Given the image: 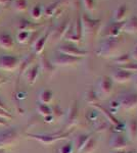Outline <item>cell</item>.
Masks as SVG:
<instances>
[{
	"label": "cell",
	"mask_w": 137,
	"mask_h": 153,
	"mask_svg": "<svg viewBox=\"0 0 137 153\" xmlns=\"http://www.w3.org/2000/svg\"><path fill=\"white\" fill-rule=\"evenodd\" d=\"M123 40L118 38H106L97 46L95 54L99 57L103 58H114L121 53Z\"/></svg>",
	"instance_id": "6da1fadb"
},
{
	"label": "cell",
	"mask_w": 137,
	"mask_h": 153,
	"mask_svg": "<svg viewBox=\"0 0 137 153\" xmlns=\"http://www.w3.org/2000/svg\"><path fill=\"white\" fill-rule=\"evenodd\" d=\"M80 18H81L83 36L95 38L98 35L99 30H100L101 21L97 19H92L88 13H83Z\"/></svg>",
	"instance_id": "7a4b0ae2"
},
{
	"label": "cell",
	"mask_w": 137,
	"mask_h": 153,
	"mask_svg": "<svg viewBox=\"0 0 137 153\" xmlns=\"http://www.w3.org/2000/svg\"><path fill=\"white\" fill-rule=\"evenodd\" d=\"M71 132L68 133H55V134H27V137L30 139H34L39 143H41L42 145H51L53 143L57 141H61V140L67 139L68 136L70 135Z\"/></svg>",
	"instance_id": "3957f363"
},
{
	"label": "cell",
	"mask_w": 137,
	"mask_h": 153,
	"mask_svg": "<svg viewBox=\"0 0 137 153\" xmlns=\"http://www.w3.org/2000/svg\"><path fill=\"white\" fill-rule=\"evenodd\" d=\"M64 38L73 44L80 43L82 38H83V31H82V24H81L80 16H78L74 23L70 24V27Z\"/></svg>",
	"instance_id": "277c9868"
},
{
	"label": "cell",
	"mask_w": 137,
	"mask_h": 153,
	"mask_svg": "<svg viewBox=\"0 0 137 153\" xmlns=\"http://www.w3.org/2000/svg\"><path fill=\"white\" fill-rule=\"evenodd\" d=\"M19 140V133L14 128L0 131V148L11 146Z\"/></svg>",
	"instance_id": "5b68a950"
},
{
	"label": "cell",
	"mask_w": 137,
	"mask_h": 153,
	"mask_svg": "<svg viewBox=\"0 0 137 153\" xmlns=\"http://www.w3.org/2000/svg\"><path fill=\"white\" fill-rule=\"evenodd\" d=\"M50 61L55 68L56 66H72L80 63L82 61V58L73 57V56H69L66 55V54L57 52L56 54H54V56L51 58Z\"/></svg>",
	"instance_id": "8992f818"
},
{
	"label": "cell",
	"mask_w": 137,
	"mask_h": 153,
	"mask_svg": "<svg viewBox=\"0 0 137 153\" xmlns=\"http://www.w3.org/2000/svg\"><path fill=\"white\" fill-rule=\"evenodd\" d=\"M119 103L121 105V108H124L126 110H131L137 107V93L134 92H127L120 95L119 97Z\"/></svg>",
	"instance_id": "52a82bcc"
},
{
	"label": "cell",
	"mask_w": 137,
	"mask_h": 153,
	"mask_svg": "<svg viewBox=\"0 0 137 153\" xmlns=\"http://www.w3.org/2000/svg\"><path fill=\"white\" fill-rule=\"evenodd\" d=\"M57 52L66 54L69 56H73V57H78V58H83L88 54V52L83 49L77 47L74 44H64V45L59 46L57 49Z\"/></svg>",
	"instance_id": "ba28073f"
},
{
	"label": "cell",
	"mask_w": 137,
	"mask_h": 153,
	"mask_svg": "<svg viewBox=\"0 0 137 153\" xmlns=\"http://www.w3.org/2000/svg\"><path fill=\"white\" fill-rule=\"evenodd\" d=\"M19 58L12 55H0V70L6 71H13L19 68Z\"/></svg>",
	"instance_id": "9c48e42d"
},
{
	"label": "cell",
	"mask_w": 137,
	"mask_h": 153,
	"mask_svg": "<svg viewBox=\"0 0 137 153\" xmlns=\"http://www.w3.org/2000/svg\"><path fill=\"white\" fill-rule=\"evenodd\" d=\"M113 80L109 76H103L99 80L98 87H97V94L103 95L104 97L111 95L113 92Z\"/></svg>",
	"instance_id": "30bf717a"
},
{
	"label": "cell",
	"mask_w": 137,
	"mask_h": 153,
	"mask_svg": "<svg viewBox=\"0 0 137 153\" xmlns=\"http://www.w3.org/2000/svg\"><path fill=\"white\" fill-rule=\"evenodd\" d=\"M128 138H126L122 133H118L109 141V147L115 151H122L128 147Z\"/></svg>",
	"instance_id": "8fae6325"
},
{
	"label": "cell",
	"mask_w": 137,
	"mask_h": 153,
	"mask_svg": "<svg viewBox=\"0 0 137 153\" xmlns=\"http://www.w3.org/2000/svg\"><path fill=\"white\" fill-rule=\"evenodd\" d=\"M78 117H79V104L77 101H74L70 106L68 110V114H67V124L66 128L67 129H71L78 122Z\"/></svg>",
	"instance_id": "7c38bea8"
},
{
	"label": "cell",
	"mask_w": 137,
	"mask_h": 153,
	"mask_svg": "<svg viewBox=\"0 0 137 153\" xmlns=\"http://www.w3.org/2000/svg\"><path fill=\"white\" fill-rule=\"evenodd\" d=\"M134 74L129 73L127 71H124L122 68H117L115 70L111 75V79L113 80V82H116L118 84H125L128 83L133 79Z\"/></svg>",
	"instance_id": "4fadbf2b"
},
{
	"label": "cell",
	"mask_w": 137,
	"mask_h": 153,
	"mask_svg": "<svg viewBox=\"0 0 137 153\" xmlns=\"http://www.w3.org/2000/svg\"><path fill=\"white\" fill-rule=\"evenodd\" d=\"M39 74H40V66L38 63V65H32L29 68H27L24 73V76L26 78L29 85H34L38 79Z\"/></svg>",
	"instance_id": "5bb4252c"
},
{
	"label": "cell",
	"mask_w": 137,
	"mask_h": 153,
	"mask_svg": "<svg viewBox=\"0 0 137 153\" xmlns=\"http://www.w3.org/2000/svg\"><path fill=\"white\" fill-rule=\"evenodd\" d=\"M70 19H66L63 23H61L59 25H57V27H55V29L51 32V38L53 41H57L59 39L64 38L66 35L67 31H68L69 27H70Z\"/></svg>",
	"instance_id": "9a60e30c"
},
{
	"label": "cell",
	"mask_w": 137,
	"mask_h": 153,
	"mask_svg": "<svg viewBox=\"0 0 137 153\" xmlns=\"http://www.w3.org/2000/svg\"><path fill=\"white\" fill-rule=\"evenodd\" d=\"M125 23V22H124ZM124 23H117L114 22L111 25H109L106 29V38H118L120 37L121 33L123 32Z\"/></svg>",
	"instance_id": "2e32d148"
},
{
	"label": "cell",
	"mask_w": 137,
	"mask_h": 153,
	"mask_svg": "<svg viewBox=\"0 0 137 153\" xmlns=\"http://www.w3.org/2000/svg\"><path fill=\"white\" fill-rule=\"evenodd\" d=\"M127 138L130 141L137 140V118H131L126 126Z\"/></svg>",
	"instance_id": "e0dca14e"
},
{
	"label": "cell",
	"mask_w": 137,
	"mask_h": 153,
	"mask_svg": "<svg viewBox=\"0 0 137 153\" xmlns=\"http://www.w3.org/2000/svg\"><path fill=\"white\" fill-rule=\"evenodd\" d=\"M128 6L126 4H122L119 7H117L114 11V14H113V19L115 22L117 23H124L125 22V19L128 14Z\"/></svg>",
	"instance_id": "ac0fdd59"
},
{
	"label": "cell",
	"mask_w": 137,
	"mask_h": 153,
	"mask_svg": "<svg viewBox=\"0 0 137 153\" xmlns=\"http://www.w3.org/2000/svg\"><path fill=\"white\" fill-rule=\"evenodd\" d=\"M93 107H94V108H96V109L98 110V111L100 112L103 115H104L106 120H109V122L111 123V124L113 125V126L118 125L119 123H120L118 120H117L116 117H115L113 113L109 111V108H106V107H104V106H103V105H99L98 103H96V104H93Z\"/></svg>",
	"instance_id": "d6986e66"
},
{
	"label": "cell",
	"mask_w": 137,
	"mask_h": 153,
	"mask_svg": "<svg viewBox=\"0 0 137 153\" xmlns=\"http://www.w3.org/2000/svg\"><path fill=\"white\" fill-rule=\"evenodd\" d=\"M48 37H49V32H46L44 35L39 37V38L35 41V43L33 45V50H34L35 55H40V54L43 52L44 46H45Z\"/></svg>",
	"instance_id": "ffe728a7"
},
{
	"label": "cell",
	"mask_w": 137,
	"mask_h": 153,
	"mask_svg": "<svg viewBox=\"0 0 137 153\" xmlns=\"http://www.w3.org/2000/svg\"><path fill=\"white\" fill-rule=\"evenodd\" d=\"M39 66H40V71L45 74H48V75H51V74H53L55 71V66L52 65L51 61L45 55H41Z\"/></svg>",
	"instance_id": "44dd1931"
},
{
	"label": "cell",
	"mask_w": 137,
	"mask_h": 153,
	"mask_svg": "<svg viewBox=\"0 0 137 153\" xmlns=\"http://www.w3.org/2000/svg\"><path fill=\"white\" fill-rule=\"evenodd\" d=\"M14 46V41L12 37L7 33L0 34V47L5 50H11Z\"/></svg>",
	"instance_id": "7402d4cb"
},
{
	"label": "cell",
	"mask_w": 137,
	"mask_h": 153,
	"mask_svg": "<svg viewBox=\"0 0 137 153\" xmlns=\"http://www.w3.org/2000/svg\"><path fill=\"white\" fill-rule=\"evenodd\" d=\"M123 32L130 35H137V16H132V18L124 23Z\"/></svg>",
	"instance_id": "603a6c76"
},
{
	"label": "cell",
	"mask_w": 137,
	"mask_h": 153,
	"mask_svg": "<svg viewBox=\"0 0 137 153\" xmlns=\"http://www.w3.org/2000/svg\"><path fill=\"white\" fill-rule=\"evenodd\" d=\"M90 137H91L90 134H81V135H78L76 138H75L74 139V148H76L77 152L80 153L82 148L85 146V144Z\"/></svg>",
	"instance_id": "cb8c5ba5"
},
{
	"label": "cell",
	"mask_w": 137,
	"mask_h": 153,
	"mask_svg": "<svg viewBox=\"0 0 137 153\" xmlns=\"http://www.w3.org/2000/svg\"><path fill=\"white\" fill-rule=\"evenodd\" d=\"M98 147V139L95 137H90L85 146L82 148L80 153H93Z\"/></svg>",
	"instance_id": "d4e9b609"
},
{
	"label": "cell",
	"mask_w": 137,
	"mask_h": 153,
	"mask_svg": "<svg viewBox=\"0 0 137 153\" xmlns=\"http://www.w3.org/2000/svg\"><path fill=\"white\" fill-rule=\"evenodd\" d=\"M38 99L39 102L42 103V104H49V103H51L52 99H53V93H52L51 90L44 89V90H42L39 93Z\"/></svg>",
	"instance_id": "484cf974"
},
{
	"label": "cell",
	"mask_w": 137,
	"mask_h": 153,
	"mask_svg": "<svg viewBox=\"0 0 137 153\" xmlns=\"http://www.w3.org/2000/svg\"><path fill=\"white\" fill-rule=\"evenodd\" d=\"M133 60L130 55V53H123V54H119L117 57L114 58V62L115 65H117L118 66L127 65V63L131 62Z\"/></svg>",
	"instance_id": "4316f807"
},
{
	"label": "cell",
	"mask_w": 137,
	"mask_h": 153,
	"mask_svg": "<svg viewBox=\"0 0 137 153\" xmlns=\"http://www.w3.org/2000/svg\"><path fill=\"white\" fill-rule=\"evenodd\" d=\"M85 100L87 103L89 104L93 105V104H96V103L99 102V95L97 94V92L93 89H90L86 92L85 94Z\"/></svg>",
	"instance_id": "83f0119b"
},
{
	"label": "cell",
	"mask_w": 137,
	"mask_h": 153,
	"mask_svg": "<svg viewBox=\"0 0 137 153\" xmlns=\"http://www.w3.org/2000/svg\"><path fill=\"white\" fill-rule=\"evenodd\" d=\"M19 31H26V32H32L36 31L37 29V25L36 24H33V23H30L29 21H26V19H23V21L19 22V25L17 27Z\"/></svg>",
	"instance_id": "f1b7e54d"
},
{
	"label": "cell",
	"mask_w": 137,
	"mask_h": 153,
	"mask_svg": "<svg viewBox=\"0 0 137 153\" xmlns=\"http://www.w3.org/2000/svg\"><path fill=\"white\" fill-rule=\"evenodd\" d=\"M99 117H100V112L96 109V108H93L91 110H88V112L86 113V120L88 123H91V124H97L99 120Z\"/></svg>",
	"instance_id": "f546056e"
},
{
	"label": "cell",
	"mask_w": 137,
	"mask_h": 153,
	"mask_svg": "<svg viewBox=\"0 0 137 153\" xmlns=\"http://www.w3.org/2000/svg\"><path fill=\"white\" fill-rule=\"evenodd\" d=\"M59 7H61V3H59V2H53V3L49 4V5L46 7L45 10H44V14H45L47 18L53 16L54 14L57 13Z\"/></svg>",
	"instance_id": "4dcf8cb0"
},
{
	"label": "cell",
	"mask_w": 137,
	"mask_h": 153,
	"mask_svg": "<svg viewBox=\"0 0 137 153\" xmlns=\"http://www.w3.org/2000/svg\"><path fill=\"white\" fill-rule=\"evenodd\" d=\"M34 57H35V54H31L27 57L25 60L23 61L22 63H19V74H24L26 71L27 68H29L30 66L32 65V62L34 60Z\"/></svg>",
	"instance_id": "1f68e13d"
},
{
	"label": "cell",
	"mask_w": 137,
	"mask_h": 153,
	"mask_svg": "<svg viewBox=\"0 0 137 153\" xmlns=\"http://www.w3.org/2000/svg\"><path fill=\"white\" fill-rule=\"evenodd\" d=\"M12 6H13L14 10L19 12L26 11L27 8H28V1L27 0H13Z\"/></svg>",
	"instance_id": "d6a6232c"
},
{
	"label": "cell",
	"mask_w": 137,
	"mask_h": 153,
	"mask_svg": "<svg viewBox=\"0 0 137 153\" xmlns=\"http://www.w3.org/2000/svg\"><path fill=\"white\" fill-rule=\"evenodd\" d=\"M37 111L42 117H47V115L52 114V108L48 104H42V103H40L37 106Z\"/></svg>",
	"instance_id": "836d02e7"
},
{
	"label": "cell",
	"mask_w": 137,
	"mask_h": 153,
	"mask_svg": "<svg viewBox=\"0 0 137 153\" xmlns=\"http://www.w3.org/2000/svg\"><path fill=\"white\" fill-rule=\"evenodd\" d=\"M30 14H31V18L35 21L40 19L42 16V7L40 4H36L35 6L32 7V9L30 10Z\"/></svg>",
	"instance_id": "e575fe53"
},
{
	"label": "cell",
	"mask_w": 137,
	"mask_h": 153,
	"mask_svg": "<svg viewBox=\"0 0 137 153\" xmlns=\"http://www.w3.org/2000/svg\"><path fill=\"white\" fill-rule=\"evenodd\" d=\"M30 35H31L30 32L19 31V33H17V35H16V41L21 44L26 43V42H28V40L30 39Z\"/></svg>",
	"instance_id": "d590c367"
},
{
	"label": "cell",
	"mask_w": 137,
	"mask_h": 153,
	"mask_svg": "<svg viewBox=\"0 0 137 153\" xmlns=\"http://www.w3.org/2000/svg\"><path fill=\"white\" fill-rule=\"evenodd\" d=\"M82 4H83L84 8L88 12H92L95 10V7H96L95 0H82Z\"/></svg>",
	"instance_id": "8d00e7d4"
},
{
	"label": "cell",
	"mask_w": 137,
	"mask_h": 153,
	"mask_svg": "<svg viewBox=\"0 0 137 153\" xmlns=\"http://www.w3.org/2000/svg\"><path fill=\"white\" fill-rule=\"evenodd\" d=\"M119 68H122V70L124 71H129V73H137V62H133V61H131V62L127 63V65H121V66H118Z\"/></svg>",
	"instance_id": "74e56055"
},
{
	"label": "cell",
	"mask_w": 137,
	"mask_h": 153,
	"mask_svg": "<svg viewBox=\"0 0 137 153\" xmlns=\"http://www.w3.org/2000/svg\"><path fill=\"white\" fill-rule=\"evenodd\" d=\"M74 145L72 142L66 143L64 145H63L59 148V153H74Z\"/></svg>",
	"instance_id": "f35d334b"
},
{
	"label": "cell",
	"mask_w": 137,
	"mask_h": 153,
	"mask_svg": "<svg viewBox=\"0 0 137 153\" xmlns=\"http://www.w3.org/2000/svg\"><path fill=\"white\" fill-rule=\"evenodd\" d=\"M121 108V105L120 103H119L118 99L117 100H112L111 102H109V110L111 111L113 114H115V113H117L119 111V109Z\"/></svg>",
	"instance_id": "ab89813d"
},
{
	"label": "cell",
	"mask_w": 137,
	"mask_h": 153,
	"mask_svg": "<svg viewBox=\"0 0 137 153\" xmlns=\"http://www.w3.org/2000/svg\"><path fill=\"white\" fill-rule=\"evenodd\" d=\"M109 129V123L108 122H98L96 124V131L97 132H106Z\"/></svg>",
	"instance_id": "60d3db41"
},
{
	"label": "cell",
	"mask_w": 137,
	"mask_h": 153,
	"mask_svg": "<svg viewBox=\"0 0 137 153\" xmlns=\"http://www.w3.org/2000/svg\"><path fill=\"white\" fill-rule=\"evenodd\" d=\"M0 117L1 118H4V120H12V114L10 112H8V111H5V110H2V109H0Z\"/></svg>",
	"instance_id": "b9f144b4"
},
{
	"label": "cell",
	"mask_w": 137,
	"mask_h": 153,
	"mask_svg": "<svg viewBox=\"0 0 137 153\" xmlns=\"http://www.w3.org/2000/svg\"><path fill=\"white\" fill-rule=\"evenodd\" d=\"M52 114H55V117H61V115L64 114L63 110L59 108V106H55L54 108H52Z\"/></svg>",
	"instance_id": "7bdbcfd3"
},
{
	"label": "cell",
	"mask_w": 137,
	"mask_h": 153,
	"mask_svg": "<svg viewBox=\"0 0 137 153\" xmlns=\"http://www.w3.org/2000/svg\"><path fill=\"white\" fill-rule=\"evenodd\" d=\"M44 120H45V123H47V124L53 123V120H54L53 114H50V115H47V117H44Z\"/></svg>",
	"instance_id": "ee69618b"
},
{
	"label": "cell",
	"mask_w": 137,
	"mask_h": 153,
	"mask_svg": "<svg viewBox=\"0 0 137 153\" xmlns=\"http://www.w3.org/2000/svg\"><path fill=\"white\" fill-rule=\"evenodd\" d=\"M132 59H135V60H137V44L135 45V47H134V49L132 50V53L130 54Z\"/></svg>",
	"instance_id": "f6af8a7d"
},
{
	"label": "cell",
	"mask_w": 137,
	"mask_h": 153,
	"mask_svg": "<svg viewBox=\"0 0 137 153\" xmlns=\"http://www.w3.org/2000/svg\"><path fill=\"white\" fill-rule=\"evenodd\" d=\"M0 109H2V110H5V111H8V112H10L9 111V109L6 107V105L4 104L3 102H2V100L0 99Z\"/></svg>",
	"instance_id": "bcb514c9"
},
{
	"label": "cell",
	"mask_w": 137,
	"mask_h": 153,
	"mask_svg": "<svg viewBox=\"0 0 137 153\" xmlns=\"http://www.w3.org/2000/svg\"><path fill=\"white\" fill-rule=\"evenodd\" d=\"M0 126H7V120L0 117Z\"/></svg>",
	"instance_id": "7dc6e473"
},
{
	"label": "cell",
	"mask_w": 137,
	"mask_h": 153,
	"mask_svg": "<svg viewBox=\"0 0 137 153\" xmlns=\"http://www.w3.org/2000/svg\"><path fill=\"white\" fill-rule=\"evenodd\" d=\"M9 0H0V5H6Z\"/></svg>",
	"instance_id": "c3c4849f"
},
{
	"label": "cell",
	"mask_w": 137,
	"mask_h": 153,
	"mask_svg": "<svg viewBox=\"0 0 137 153\" xmlns=\"http://www.w3.org/2000/svg\"><path fill=\"white\" fill-rule=\"evenodd\" d=\"M113 153H132L130 151H125V150H122V151H115Z\"/></svg>",
	"instance_id": "681fc988"
},
{
	"label": "cell",
	"mask_w": 137,
	"mask_h": 153,
	"mask_svg": "<svg viewBox=\"0 0 137 153\" xmlns=\"http://www.w3.org/2000/svg\"><path fill=\"white\" fill-rule=\"evenodd\" d=\"M0 153H5V150H4V148H0Z\"/></svg>",
	"instance_id": "f907efd6"
},
{
	"label": "cell",
	"mask_w": 137,
	"mask_h": 153,
	"mask_svg": "<svg viewBox=\"0 0 137 153\" xmlns=\"http://www.w3.org/2000/svg\"><path fill=\"white\" fill-rule=\"evenodd\" d=\"M135 84L137 85V76H136V79H135Z\"/></svg>",
	"instance_id": "816d5d0a"
},
{
	"label": "cell",
	"mask_w": 137,
	"mask_h": 153,
	"mask_svg": "<svg viewBox=\"0 0 137 153\" xmlns=\"http://www.w3.org/2000/svg\"><path fill=\"white\" fill-rule=\"evenodd\" d=\"M1 79H2V76H0V80H1Z\"/></svg>",
	"instance_id": "f5cc1de1"
},
{
	"label": "cell",
	"mask_w": 137,
	"mask_h": 153,
	"mask_svg": "<svg viewBox=\"0 0 137 153\" xmlns=\"http://www.w3.org/2000/svg\"><path fill=\"white\" fill-rule=\"evenodd\" d=\"M0 85H1V83H0Z\"/></svg>",
	"instance_id": "db71d44e"
}]
</instances>
